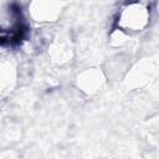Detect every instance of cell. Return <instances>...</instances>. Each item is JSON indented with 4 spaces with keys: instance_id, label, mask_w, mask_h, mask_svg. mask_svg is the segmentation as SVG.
<instances>
[{
    "instance_id": "6da1fadb",
    "label": "cell",
    "mask_w": 159,
    "mask_h": 159,
    "mask_svg": "<svg viewBox=\"0 0 159 159\" xmlns=\"http://www.w3.org/2000/svg\"><path fill=\"white\" fill-rule=\"evenodd\" d=\"M149 20V12L147 4L142 1L130 2L122 9L118 16V26L124 32L142 31Z\"/></svg>"
}]
</instances>
